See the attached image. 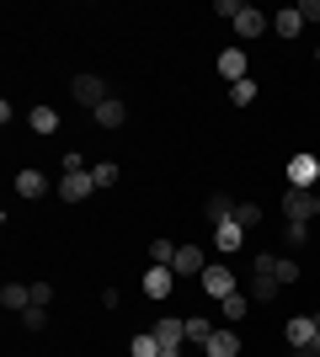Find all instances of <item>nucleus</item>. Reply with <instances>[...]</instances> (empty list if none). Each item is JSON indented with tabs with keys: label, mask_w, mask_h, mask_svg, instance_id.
Wrapping results in <instances>:
<instances>
[{
	"label": "nucleus",
	"mask_w": 320,
	"mask_h": 357,
	"mask_svg": "<svg viewBox=\"0 0 320 357\" xmlns=\"http://www.w3.org/2000/svg\"><path fill=\"white\" fill-rule=\"evenodd\" d=\"M198 283H203V294H208V298H229V294H241V272H229L224 261H208Z\"/></svg>",
	"instance_id": "f257e3e1"
},
{
	"label": "nucleus",
	"mask_w": 320,
	"mask_h": 357,
	"mask_svg": "<svg viewBox=\"0 0 320 357\" xmlns=\"http://www.w3.org/2000/svg\"><path fill=\"white\" fill-rule=\"evenodd\" d=\"M70 96H75L80 107H91V112H96V107H102L107 96H112V91H107V80H102V75H75V80H70Z\"/></svg>",
	"instance_id": "f03ea898"
},
{
	"label": "nucleus",
	"mask_w": 320,
	"mask_h": 357,
	"mask_svg": "<svg viewBox=\"0 0 320 357\" xmlns=\"http://www.w3.org/2000/svg\"><path fill=\"white\" fill-rule=\"evenodd\" d=\"M203 267H208V251H203V245H192V240H182V245H176L171 272H176V278H203Z\"/></svg>",
	"instance_id": "7ed1b4c3"
},
{
	"label": "nucleus",
	"mask_w": 320,
	"mask_h": 357,
	"mask_svg": "<svg viewBox=\"0 0 320 357\" xmlns=\"http://www.w3.org/2000/svg\"><path fill=\"white\" fill-rule=\"evenodd\" d=\"M54 192H59L64 203H86V197L96 192V176H91V171H64V176H59V187H54Z\"/></svg>",
	"instance_id": "20e7f679"
},
{
	"label": "nucleus",
	"mask_w": 320,
	"mask_h": 357,
	"mask_svg": "<svg viewBox=\"0 0 320 357\" xmlns=\"http://www.w3.org/2000/svg\"><path fill=\"white\" fill-rule=\"evenodd\" d=\"M283 219L310 224L315 219V192H310V187H283Z\"/></svg>",
	"instance_id": "39448f33"
},
{
	"label": "nucleus",
	"mask_w": 320,
	"mask_h": 357,
	"mask_svg": "<svg viewBox=\"0 0 320 357\" xmlns=\"http://www.w3.org/2000/svg\"><path fill=\"white\" fill-rule=\"evenodd\" d=\"M251 267L273 272V278H277L283 288H289V283H299V261H294V256H273V251H261V256H251Z\"/></svg>",
	"instance_id": "423d86ee"
},
{
	"label": "nucleus",
	"mask_w": 320,
	"mask_h": 357,
	"mask_svg": "<svg viewBox=\"0 0 320 357\" xmlns=\"http://www.w3.org/2000/svg\"><path fill=\"white\" fill-rule=\"evenodd\" d=\"M277 294H283V283H277L273 272H261V267H251V283H245V298H251V304H273Z\"/></svg>",
	"instance_id": "0eeeda50"
},
{
	"label": "nucleus",
	"mask_w": 320,
	"mask_h": 357,
	"mask_svg": "<svg viewBox=\"0 0 320 357\" xmlns=\"http://www.w3.org/2000/svg\"><path fill=\"white\" fill-rule=\"evenodd\" d=\"M315 181H320L315 155H289V187H315Z\"/></svg>",
	"instance_id": "6e6552de"
},
{
	"label": "nucleus",
	"mask_w": 320,
	"mask_h": 357,
	"mask_svg": "<svg viewBox=\"0 0 320 357\" xmlns=\"http://www.w3.org/2000/svg\"><path fill=\"white\" fill-rule=\"evenodd\" d=\"M241 245H245V229H241V224H235V219L213 224V251H219V256H235V251H241Z\"/></svg>",
	"instance_id": "1a4fd4ad"
},
{
	"label": "nucleus",
	"mask_w": 320,
	"mask_h": 357,
	"mask_svg": "<svg viewBox=\"0 0 320 357\" xmlns=\"http://www.w3.org/2000/svg\"><path fill=\"white\" fill-rule=\"evenodd\" d=\"M11 187H16V197H27V203H32V197H43V192H48V176L38 171V165H22Z\"/></svg>",
	"instance_id": "9d476101"
},
{
	"label": "nucleus",
	"mask_w": 320,
	"mask_h": 357,
	"mask_svg": "<svg viewBox=\"0 0 320 357\" xmlns=\"http://www.w3.org/2000/svg\"><path fill=\"white\" fill-rule=\"evenodd\" d=\"M171 288H176V272H171V267H150V272H144V298L160 304V298H171Z\"/></svg>",
	"instance_id": "9b49d317"
},
{
	"label": "nucleus",
	"mask_w": 320,
	"mask_h": 357,
	"mask_svg": "<svg viewBox=\"0 0 320 357\" xmlns=\"http://www.w3.org/2000/svg\"><path fill=\"white\" fill-rule=\"evenodd\" d=\"M283 342H289L294 352H299V347H310V342H315V314H294L289 326H283Z\"/></svg>",
	"instance_id": "f8f14e48"
},
{
	"label": "nucleus",
	"mask_w": 320,
	"mask_h": 357,
	"mask_svg": "<svg viewBox=\"0 0 320 357\" xmlns=\"http://www.w3.org/2000/svg\"><path fill=\"white\" fill-rule=\"evenodd\" d=\"M203 357H241V336H235L229 326H219L208 336V347H203Z\"/></svg>",
	"instance_id": "ddd939ff"
},
{
	"label": "nucleus",
	"mask_w": 320,
	"mask_h": 357,
	"mask_svg": "<svg viewBox=\"0 0 320 357\" xmlns=\"http://www.w3.org/2000/svg\"><path fill=\"white\" fill-rule=\"evenodd\" d=\"M229 27L241 32V38H261V32H267V16H261L257 6H241V16H235Z\"/></svg>",
	"instance_id": "4468645a"
},
{
	"label": "nucleus",
	"mask_w": 320,
	"mask_h": 357,
	"mask_svg": "<svg viewBox=\"0 0 320 357\" xmlns=\"http://www.w3.org/2000/svg\"><path fill=\"white\" fill-rule=\"evenodd\" d=\"M273 32H277V38H299V32H305V16H299V6H283V11H273Z\"/></svg>",
	"instance_id": "2eb2a0df"
},
{
	"label": "nucleus",
	"mask_w": 320,
	"mask_h": 357,
	"mask_svg": "<svg viewBox=\"0 0 320 357\" xmlns=\"http://www.w3.org/2000/svg\"><path fill=\"white\" fill-rule=\"evenodd\" d=\"M219 75H224L229 86H235V80H245V48H224V54H219Z\"/></svg>",
	"instance_id": "dca6fc26"
},
{
	"label": "nucleus",
	"mask_w": 320,
	"mask_h": 357,
	"mask_svg": "<svg viewBox=\"0 0 320 357\" xmlns=\"http://www.w3.org/2000/svg\"><path fill=\"white\" fill-rule=\"evenodd\" d=\"M0 304H6L11 314L32 310V283H6V288H0Z\"/></svg>",
	"instance_id": "f3484780"
},
{
	"label": "nucleus",
	"mask_w": 320,
	"mask_h": 357,
	"mask_svg": "<svg viewBox=\"0 0 320 357\" xmlns=\"http://www.w3.org/2000/svg\"><path fill=\"white\" fill-rule=\"evenodd\" d=\"M91 118H96V128H123V118H128V107H123L118 96H107V102L96 107Z\"/></svg>",
	"instance_id": "a211bd4d"
},
{
	"label": "nucleus",
	"mask_w": 320,
	"mask_h": 357,
	"mask_svg": "<svg viewBox=\"0 0 320 357\" xmlns=\"http://www.w3.org/2000/svg\"><path fill=\"white\" fill-rule=\"evenodd\" d=\"M219 314H224V326H235V320H245V314H251V298H245V294L219 298Z\"/></svg>",
	"instance_id": "6ab92c4d"
},
{
	"label": "nucleus",
	"mask_w": 320,
	"mask_h": 357,
	"mask_svg": "<svg viewBox=\"0 0 320 357\" xmlns=\"http://www.w3.org/2000/svg\"><path fill=\"white\" fill-rule=\"evenodd\" d=\"M203 213H208L213 224H224V219H235V197H229V192H213L208 203H203Z\"/></svg>",
	"instance_id": "aec40b11"
},
{
	"label": "nucleus",
	"mask_w": 320,
	"mask_h": 357,
	"mask_svg": "<svg viewBox=\"0 0 320 357\" xmlns=\"http://www.w3.org/2000/svg\"><path fill=\"white\" fill-rule=\"evenodd\" d=\"M27 123H32V134H59V112L54 107H32Z\"/></svg>",
	"instance_id": "412c9836"
},
{
	"label": "nucleus",
	"mask_w": 320,
	"mask_h": 357,
	"mask_svg": "<svg viewBox=\"0 0 320 357\" xmlns=\"http://www.w3.org/2000/svg\"><path fill=\"white\" fill-rule=\"evenodd\" d=\"M128 357H160V336H155V331H139L134 342H128Z\"/></svg>",
	"instance_id": "4be33fe9"
},
{
	"label": "nucleus",
	"mask_w": 320,
	"mask_h": 357,
	"mask_svg": "<svg viewBox=\"0 0 320 357\" xmlns=\"http://www.w3.org/2000/svg\"><path fill=\"white\" fill-rule=\"evenodd\" d=\"M171 261H176V240H150V267H171Z\"/></svg>",
	"instance_id": "5701e85b"
},
{
	"label": "nucleus",
	"mask_w": 320,
	"mask_h": 357,
	"mask_svg": "<svg viewBox=\"0 0 320 357\" xmlns=\"http://www.w3.org/2000/svg\"><path fill=\"white\" fill-rule=\"evenodd\" d=\"M213 320H203V314H187V342H198V347H208V336H213Z\"/></svg>",
	"instance_id": "b1692460"
},
{
	"label": "nucleus",
	"mask_w": 320,
	"mask_h": 357,
	"mask_svg": "<svg viewBox=\"0 0 320 357\" xmlns=\"http://www.w3.org/2000/svg\"><path fill=\"white\" fill-rule=\"evenodd\" d=\"M257 80H251V75H245V80H235V86H229V102H235V107H251V102H257Z\"/></svg>",
	"instance_id": "393cba45"
},
{
	"label": "nucleus",
	"mask_w": 320,
	"mask_h": 357,
	"mask_svg": "<svg viewBox=\"0 0 320 357\" xmlns=\"http://www.w3.org/2000/svg\"><path fill=\"white\" fill-rule=\"evenodd\" d=\"M305 240H310V224H299V219H283V245H289V251H299Z\"/></svg>",
	"instance_id": "a878e982"
},
{
	"label": "nucleus",
	"mask_w": 320,
	"mask_h": 357,
	"mask_svg": "<svg viewBox=\"0 0 320 357\" xmlns=\"http://www.w3.org/2000/svg\"><path fill=\"white\" fill-rule=\"evenodd\" d=\"M91 176H96V187H112L123 171H118V160H96V165H91Z\"/></svg>",
	"instance_id": "bb28decb"
},
{
	"label": "nucleus",
	"mask_w": 320,
	"mask_h": 357,
	"mask_svg": "<svg viewBox=\"0 0 320 357\" xmlns=\"http://www.w3.org/2000/svg\"><path fill=\"white\" fill-rule=\"evenodd\" d=\"M235 224H241V229H257V224H261V208H257V203H235Z\"/></svg>",
	"instance_id": "cd10ccee"
},
{
	"label": "nucleus",
	"mask_w": 320,
	"mask_h": 357,
	"mask_svg": "<svg viewBox=\"0 0 320 357\" xmlns=\"http://www.w3.org/2000/svg\"><path fill=\"white\" fill-rule=\"evenodd\" d=\"M22 326H27V331H43V326H48V310H38V304H32V310H22Z\"/></svg>",
	"instance_id": "c85d7f7f"
},
{
	"label": "nucleus",
	"mask_w": 320,
	"mask_h": 357,
	"mask_svg": "<svg viewBox=\"0 0 320 357\" xmlns=\"http://www.w3.org/2000/svg\"><path fill=\"white\" fill-rule=\"evenodd\" d=\"M241 6H245V0H219V6H213V11L224 16V22H235V16H241Z\"/></svg>",
	"instance_id": "c756f323"
},
{
	"label": "nucleus",
	"mask_w": 320,
	"mask_h": 357,
	"mask_svg": "<svg viewBox=\"0 0 320 357\" xmlns=\"http://www.w3.org/2000/svg\"><path fill=\"white\" fill-rule=\"evenodd\" d=\"M48 298H54V288H48V283H32V304H38V310H48Z\"/></svg>",
	"instance_id": "7c9ffc66"
},
{
	"label": "nucleus",
	"mask_w": 320,
	"mask_h": 357,
	"mask_svg": "<svg viewBox=\"0 0 320 357\" xmlns=\"http://www.w3.org/2000/svg\"><path fill=\"white\" fill-rule=\"evenodd\" d=\"M299 16H310V22H320V0H305V6H299Z\"/></svg>",
	"instance_id": "2f4dec72"
},
{
	"label": "nucleus",
	"mask_w": 320,
	"mask_h": 357,
	"mask_svg": "<svg viewBox=\"0 0 320 357\" xmlns=\"http://www.w3.org/2000/svg\"><path fill=\"white\" fill-rule=\"evenodd\" d=\"M294 357H320V331H315V342H310V347H299Z\"/></svg>",
	"instance_id": "473e14b6"
},
{
	"label": "nucleus",
	"mask_w": 320,
	"mask_h": 357,
	"mask_svg": "<svg viewBox=\"0 0 320 357\" xmlns=\"http://www.w3.org/2000/svg\"><path fill=\"white\" fill-rule=\"evenodd\" d=\"M315 219H320V192H315Z\"/></svg>",
	"instance_id": "72a5a7b5"
},
{
	"label": "nucleus",
	"mask_w": 320,
	"mask_h": 357,
	"mask_svg": "<svg viewBox=\"0 0 320 357\" xmlns=\"http://www.w3.org/2000/svg\"><path fill=\"white\" fill-rule=\"evenodd\" d=\"M315 331H320V310H315Z\"/></svg>",
	"instance_id": "f704fd0d"
},
{
	"label": "nucleus",
	"mask_w": 320,
	"mask_h": 357,
	"mask_svg": "<svg viewBox=\"0 0 320 357\" xmlns=\"http://www.w3.org/2000/svg\"><path fill=\"white\" fill-rule=\"evenodd\" d=\"M315 59H320V48H315Z\"/></svg>",
	"instance_id": "c9c22d12"
}]
</instances>
